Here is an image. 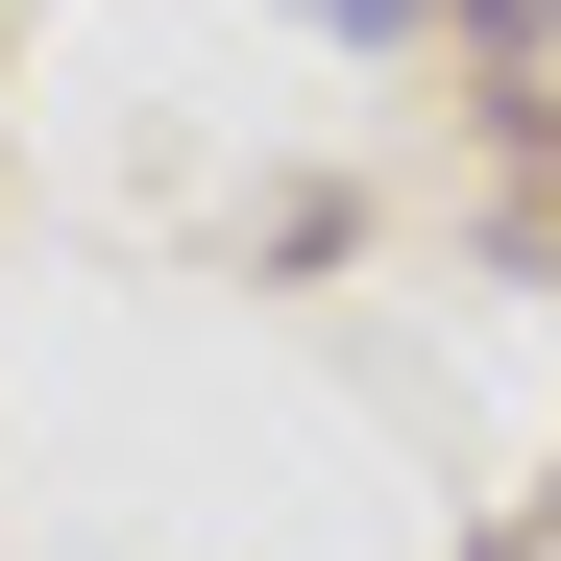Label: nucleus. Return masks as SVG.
<instances>
[{
	"mask_svg": "<svg viewBox=\"0 0 561 561\" xmlns=\"http://www.w3.org/2000/svg\"><path fill=\"white\" fill-rule=\"evenodd\" d=\"M294 25H342V49H391V25H439V0H294Z\"/></svg>",
	"mask_w": 561,
	"mask_h": 561,
	"instance_id": "obj_1",
	"label": "nucleus"
}]
</instances>
